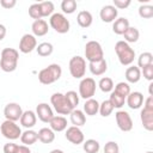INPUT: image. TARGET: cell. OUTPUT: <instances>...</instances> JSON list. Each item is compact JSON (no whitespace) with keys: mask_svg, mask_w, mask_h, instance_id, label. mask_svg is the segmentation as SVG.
I'll use <instances>...</instances> for the list:
<instances>
[{"mask_svg":"<svg viewBox=\"0 0 153 153\" xmlns=\"http://www.w3.org/2000/svg\"><path fill=\"white\" fill-rule=\"evenodd\" d=\"M19 60V53L14 48H5L0 53V68L6 72L11 73L17 69Z\"/></svg>","mask_w":153,"mask_h":153,"instance_id":"cell-1","label":"cell"},{"mask_svg":"<svg viewBox=\"0 0 153 153\" xmlns=\"http://www.w3.org/2000/svg\"><path fill=\"white\" fill-rule=\"evenodd\" d=\"M115 51L122 66H130L135 59V50L124 41H118L115 44Z\"/></svg>","mask_w":153,"mask_h":153,"instance_id":"cell-2","label":"cell"},{"mask_svg":"<svg viewBox=\"0 0 153 153\" xmlns=\"http://www.w3.org/2000/svg\"><path fill=\"white\" fill-rule=\"evenodd\" d=\"M62 75V68L57 63H51L48 67L43 68L38 73V81L43 85H50L57 81Z\"/></svg>","mask_w":153,"mask_h":153,"instance_id":"cell-3","label":"cell"},{"mask_svg":"<svg viewBox=\"0 0 153 153\" xmlns=\"http://www.w3.org/2000/svg\"><path fill=\"white\" fill-rule=\"evenodd\" d=\"M140 118L143 128L148 131H152L153 130V97L152 96H148L147 99L145 100V105H143V109L141 110Z\"/></svg>","mask_w":153,"mask_h":153,"instance_id":"cell-4","label":"cell"},{"mask_svg":"<svg viewBox=\"0 0 153 153\" xmlns=\"http://www.w3.org/2000/svg\"><path fill=\"white\" fill-rule=\"evenodd\" d=\"M85 57L88 62H97L104 59V51L99 42L88 41L85 44Z\"/></svg>","mask_w":153,"mask_h":153,"instance_id":"cell-5","label":"cell"},{"mask_svg":"<svg viewBox=\"0 0 153 153\" xmlns=\"http://www.w3.org/2000/svg\"><path fill=\"white\" fill-rule=\"evenodd\" d=\"M49 25L57 33H67L71 29V23L63 13H53L49 18Z\"/></svg>","mask_w":153,"mask_h":153,"instance_id":"cell-6","label":"cell"},{"mask_svg":"<svg viewBox=\"0 0 153 153\" xmlns=\"http://www.w3.org/2000/svg\"><path fill=\"white\" fill-rule=\"evenodd\" d=\"M50 103L54 108V110L59 114V115H69L71 111L73 110L71 108V105L68 104L65 94L56 92L50 97Z\"/></svg>","mask_w":153,"mask_h":153,"instance_id":"cell-7","label":"cell"},{"mask_svg":"<svg viewBox=\"0 0 153 153\" xmlns=\"http://www.w3.org/2000/svg\"><path fill=\"white\" fill-rule=\"evenodd\" d=\"M69 73L74 79H82L86 73V60L81 56H73L69 60Z\"/></svg>","mask_w":153,"mask_h":153,"instance_id":"cell-8","label":"cell"},{"mask_svg":"<svg viewBox=\"0 0 153 153\" xmlns=\"http://www.w3.org/2000/svg\"><path fill=\"white\" fill-rule=\"evenodd\" d=\"M0 133L4 135V137L13 141V140H17L22 135V129L20 127L13 122V121H8V120H5L1 126H0Z\"/></svg>","mask_w":153,"mask_h":153,"instance_id":"cell-9","label":"cell"},{"mask_svg":"<svg viewBox=\"0 0 153 153\" xmlns=\"http://www.w3.org/2000/svg\"><path fill=\"white\" fill-rule=\"evenodd\" d=\"M96 87L97 85L93 78H82L79 84V97L84 98L85 100L92 98L96 93Z\"/></svg>","mask_w":153,"mask_h":153,"instance_id":"cell-10","label":"cell"},{"mask_svg":"<svg viewBox=\"0 0 153 153\" xmlns=\"http://www.w3.org/2000/svg\"><path fill=\"white\" fill-rule=\"evenodd\" d=\"M115 118H116L117 127L122 131H130L133 129V120H131L130 115L127 111H124V110L116 111Z\"/></svg>","mask_w":153,"mask_h":153,"instance_id":"cell-11","label":"cell"},{"mask_svg":"<svg viewBox=\"0 0 153 153\" xmlns=\"http://www.w3.org/2000/svg\"><path fill=\"white\" fill-rule=\"evenodd\" d=\"M22 115H23V109L18 103H8L4 108V116L8 121L17 122L20 120Z\"/></svg>","mask_w":153,"mask_h":153,"instance_id":"cell-12","label":"cell"},{"mask_svg":"<svg viewBox=\"0 0 153 153\" xmlns=\"http://www.w3.org/2000/svg\"><path fill=\"white\" fill-rule=\"evenodd\" d=\"M37 47V39L32 33H25L19 41V50L23 54H29L33 51Z\"/></svg>","mask_w":153,"mask_h":153,"instance_id":"cell-13","label":"cell"},{"mask_svg":"<svg viewBox=\"0 0 153 153\" xmlns=\"http://www.w3.org/2000/svg\"><path fill=\"white\" fill-rule=\"evenodd\" d=\"M66 139L72 142L73 145H80L85 141V136H84V133L82 130L79 128V127H75V126H72V127H68L66 129V134H65Z\"/></svg>","mask_w":153,"mask_h":153,"instance_id":"cell-14","label":"cell"},{"mask_svg":"<svg viewBox=\"0 0 153 153\" xmlns=\"http://www.w3.org/2000/svg\"><path fill=\"white\" fill-rule=\"evenodd\" d=\"M36 116L44 123H49L50 120L54 117V112L51 106L48 103H39L36 106Z\"/></svg>","mask_w":153,"mask_h":153,"instance_id":"cell-15","label":"cell"},{"mask_svg":"<svg viewBox=\"0 0 153 153\" xmlns=\"http://www.w3.org/2000/svg\"><path fill=\"white\" fill-rule=\"evenodd\" d=\"M118 10L112 5H105L102 7L99 12V17L104 23H114L117 19Z\"/></svg>","mask_w":153,"mask_h":153,"instance_id":"cell-16","label":"cell"},{"mask_svg":"<svg viewBox=\"0 0 153 153\" xmlns=\"http://www.w3.org/2000/svg\"><path fill=\"white\" fill-rule=\"evenodd\" d=\"M126 103L127 105L133 109V110H136V109H140L143 104V94L139 91H134V92H130L127 97H126Z\"/></svg>","mask_w":153,"mask_h":153,"instance_id":"cell-17","label":"cell"},{"mask_svg":"<svg viewBox=\"0 0 153 153\" xmlns=\"http://www.w3.org/2000/svg\"><path fill=\"white\" fill-rule=\"evenodd\" d=\"M31 31L32 35L36 37H42L45 36L49 31V25L44 19H38V20H33L32 25H31Z\"/></svg>","mask_w":153,"mask_h":153,"instance_id":"cell-18","label":"cell"},{"mask_svg":"<svg viewBox=\"0 0 153 153\" xmlns=\"http://www.w3.org/2000/svg\"><path fill=\"white\" fill-rule=\"evenodd\" d=\"M20 124L26 128V129H31L32 127H35L36 122H37V116H36V112H33L32 110H26V111H23V115L20 117Z\"/></svg>","mask_w":153,"mask_h":153,"instance_id":"cell-19","label":"cell"},{"mask_svg":"<svg viewBox=\"0 0 153 153\" xmlns=\"http://www.w3.org/2000/svg\"><path fill=\"white\" fill-rule=\"evenodd\" d=\"M49 124H50V129L54 133L55 131H57V133L63 131L67 129V120H66V117H63L61 115H57V116L54 115V117L50 120Z\"/></svg>","mask_w":153,"mask_h":153,"instance_id":"cell-20","label":"cell"},{"mask_svg":"<svg viewBox=\"0 0 153 153\" xmlns=\"http://www.w3.org/2000/svg\"><path fill=\"white\" fill-rule=\"evenodd\" d=\"M88 69L93 75L99 76V75H103L106 72L108 63H106L105 59H103L100 61H97V62H88Z\"/></svg>","mask_w":153,"mask_h":153,"instance_id":"cell-21","label":"cell"},{"mask_svg":"<svg viewBox=\"0 0 153 153\" xmlns=\"http://www.w3.org/2000/svg\"><path fill=\"white\" fill-rule=\"evenodd\" d=\"M124 76H126V80L130 84H136L140 79H141V71L137 66H130L126 69V73H124Z\"/></svg>","mask_w":153,"mask_h":153,"instance_id":"cell-22","label":"cell"},{"mask_svg":"<svg viewBox=\"0 0 153 153\" xmlns=\"http://www.w3.org/2000/svg\"><path fill=\"white\" fill-rule=\"evenodd\" d=\"M76 22L79 24V26L86 29V27H90L92 25V22H93V17L91 14V12L86 11V10H82L78 13L76 16Z\"/></svg>","mask_w":153,"mask_h":153,"instance_id":"cell-23","label":"cell"},{"mask_svg":"<svg viewBox=\"0 0 153 153\" xmlns=\"http://www.w3.org/2000/svg\"><path fill=\"white\" fill-rule=\"evenodd\" d=\"M69 118H71L72 124L75 127H81L86 123V115L84 114L82 110H79V109L72 110L69 114Z\"/></svg>","mask_w":153,"mask_h":153,"instance_id":"cell-24","label":"cell"},{"mask_svg":"<svg viewBox=\"0 0 153 153\" xmlns=\"http://www.w3.org/2000/svg\"><path fill=\"white\" fill-rule=\"evenodd\" d=\"M129 20L126 18V17H121V18H117L114 23H112V31L116 33V35H123L124 31L129 27Z\"/></svg>","mask_w":153,"mask_h":153,"instance_id":"cell-25","label":"cell"},{"mask_svg":"<svg viewBox=\"0 0 153 153\" xmlns=\"http://www.w3.org/2000/svg\"><path fill=\"white\" fill-rule=\"evenodd\" d=\"M98 111H99L98 100H96L93 98L86 99V102L84 104V114L87 115V116H94V115L98 114Z\"/></svg>","mask_w":153,"mask_h":153,"instance_id":"cell-26","label":"cell"},{"mask_svg":"<svg viewBox=\"0 0 153 153\" xmlns=\"http://www.w3.org/2000/svg\"><path fill=\"white\" fill-rule=\"evenodd\" d=\"M37 140H38L37 131H35V130H32V129H26V130L23 131L22 135H20V141H22V143L25 145V146H31V145H33Z\"/></svg>","mask_w":153,"mask_h":153,"instance_id":"cell-27","label":"cell"},{"mask_svg":"<svg viewBox=\"0 0 153 153\" xmlns=\"http://www.w3.org/2000/svg\"><path fill=\"white\" fill-rule=\"evenodd\" d=\"M38 140L42 143H51L55 140V133L50 128H42L37 131Z\"/></svg>","mask_w":153,"mask_h":153,"instance_id":"cell-28","label":"cell"},{"mask_svg":"<svg viewBox=\"0 0 153 153\" xmlns=\"http://www.w3.org/2000/svg\"><path fill=\"white\" fill-rule=\"evenodd\" d=\"M123 37H124V42H127L128 44H129V43H135V42H137V39H139V37H140V32H139V30H137L136 27L129 26V27L124 31Z\"/></svg>","mask_w":153,"mask_h":153,"instance_id":"cell-29","label":"cell"},{"mask_svg":"<svg viewBox=\"0 0 153 153\" xmlns=\"http://www.w3.org/2000/svg\"><path fill=\"white\" fill-rule=\"evenodd\" d=\"M149 65H153V55L152 53L149 51H145V53H141L137 57V67L140 69L149 66Z\"/></svg>","mask_w":153,"mask_h":153,"instance_id":"cell-30","label":"cell"},{"mask_svg":"<svg viewBox=\"0 0 153 153\" xmlns=\"http://www.w3.org/2000/svg\"><path fill=\"white\" fill-rule=\"evenodd\" d=\"M53 50H54V47L51 43L49 42H42L39 43L37 47H36V51L39 56L42 57H45V56H49L53 54Z\"/></svg>","mask_w":153,"mask_h":153,"instance_id":"cell-31","label":"cell"},{"mask_svg":"<svg viewBox=\"0 0 153 153\" xmlns=\"http://www.w3.org/2000/svg\"><path fill=\"white\" fill-rule=\"evenodd\" d=\"M82 148L86 153H98L100 149V145L94 139H88L82 142Z\"/></svg>","mask_w":153,"mask_h":153,"instance_id":"cell-32","label":"cell"},{"mask_svg":"<svg viewBox=\"0 0 153 153\" xmlns=\"http://www.w3.org/2000/svg\"><path fill=\"white\" fill-rule=\"evenodd\" d=\"M109 102L111 103V105L114 106V109H121L124 103H126V98L122 97L121 94L116 93L114 90L110 92V98H109Z\"/></svg>","mask_w":153,"mask_h":153,"instance_id":"cell-33","label":"cell"},{"mask_svg":"<svg viewBox=\"0 0 153 153\" xmlns=\"http://www.w3.org/2000/svg\"><path fill=\"white\" fill-rule=\"evenodd\" d=\"M114 86H115V85H114V81H112V79L109 78V76L102 78V79L99 80V82H98V87H99L100 91L104 92V93L111 92V91L114 90Z\"/></svg>","mask_w":153,"mask_h":153,"instance_id":"cell-34","label":"cell"},{"mask_svg":"<svg viewBox=\"0 0 153 153\" xmlns=\"http://www.w3.org/2000/svg\"><path fill=\"white\" fill-rule=\"evenodd\" d=\"M39 4V8H41V14H42V18L43 17H50L53 13H54V4L51 1H41L38 2Z\"/></svg>","mask_w":153,"mask_h":153,"instance_id":"cell-35","label":"cell"},{"mask_svg":"<svg viewBox=\"0 0 153 153\" xmlns=\"http://www.w3.org/2000/svg\"><path fill=\"white\" fill-rule=\"evenodd\" d=\"M76 1L75 0H63L61 2V10L66 14H72L76 10Z\"/></svg>","mask_w":153,"mask_h":153,"instance_id":"cell-36","label":"cell"},{"mask_svg":"<svg viewBox=\"0 0 153 153\" xmlns=\"http://www.w3.org/2000/svg\"><path fill=\"white\" fill-rule=\"evenodd\" d=\"M114 91L116 92V93H118V94H121L122 97H127L129 93H130V86H129V84L128 82H124V81H120V82H117L115 86H114Z\"/></svg>","mask_w":153,"mask_h":153,"instance_id":"cell-37","label":"cell"},{"mask_svg":"<svg viewBox=\"0 0 153 153\" xmlns=\"http://www.w3.org/2000/svg\"><path fill=\"white\" fill-rule=\"evenodd\" d=\"M114 111V106L111 105V103L109 102V99L106 100H103L100 104H99V114L103 116V117H108L111 115V112Z\"/></svg>","mask_w":153,"mask_h":153,"instance_id":"cell-38","label":"cell"},{"mask_svg":"<svg viewBox=\"0 0 153 153\" xmlns=\"http://www.w3.org/2000/svg\"><path fill=\"white\" fill-rule=\"evenodd\" d=\"M65 97H66L68 104L71 105V108H72L73 110L76 109V106H78V104H79V94H78L75 91H68V92L65 93Z\"/></svg>","mask_w":153,"mask_h":153,"instance_id":"cell-39","label":"cell"},{"mask_svg":"<svg viewBox=\"0 0 153 153\" xmlns=\"http://www.w3.org/2000/svg\"><path fill=\"white\" fill-rule=\"evenodd\" d=\"M139 16L143 19H149L153 17V6L151 5H141L139 7Z\"/></svg>","mask_w":153,"mask_h":153,"instance_id":"cell-40","label":"cell"},{"mask_svg":"<svg viewBox=\"0 0 153 153\" xmlns=\"http://www.w3.org/2000/svg\"><path fill=\"white\" fill-rule=\"evenodd\" d=\"M29 16L35 19V20H38V19H42V14H41V8H39V4L36 2V4H32L30 7H29Z\"/></svg>","mask_w":153,"mask_h":153,"instance_id":"cell-41","label":"cell"},{"mask_svg":"<svg viewBox=\"0 0 153 153\" xmlns=\"http://www.w3.org/2000/svg\"><path fill=\"white\" fill-rule=\"evenodd\" d=\"M104 153H120V146L116 141H109L103 148Z\"/></svg>","mask_w":153,"mask_h":153,"instance_id":"cell-42","label":"cell"},{"mask_svg":"<svg viewBox=\"0 0 153 153\" xmlns=\"http://www.w3.org/2000/svg\"><path fill=\"white\" fill-rule=\"evenodd\" d=\"M140 71H141V74H143V78L146 80H148V81L153 80V65H149V66H147Z\"/></svg>","mask_w":153,"mask_h":153,"instance_id":"cell-43","label":"cell"},{"mask_svg":"<svg viewBox=\"0 0 153 153\" xmlns=\"http://www.w3.org/2000/svg\"><path fill=\"white\" fill-rule=\"evenodd\" d=\"M130 5V0H114V7H116L117 10H124Z\"/></svg>","mask_w":153,"mask_h":153,"instance_id":"cell-44","label":"cell"},{"mask_svg":"<svg viewBox=\"0 0 153 153\" xmlns=\"http://www.w3.org/2000/svg\"><path fill=\"white\" fill-rule=\"evenodd\" d=\"M18 146L19 145H17V143L7 142L4 145V153H16L18 149Z\"/></svg>","mask_w":153,"mask_h":153,"instance_id":"cell-45","label":"cell"},{"mask_svg":"<svg viewBox=\"0 0 153 153\" xmlns=\"http://www.w3.org/2000/svg\"><path fill=\"white\" fill-rule=\"evenodd\" d=\"M0 5L6 8V10H10V8H13L16 5H17V1L16 0H0Z\"/></svg>","mask_w":153,"mask_h":153,"instance_id":"cell-46","label":"cell"},{"mask_svg":"<svg viewBox=\"0 0 153 153\" xmlns=\"http://www.w3.org/2000/svg\"><path fill=\"white\" fill-rule=\"evenodd\" d=\"M16 153H31V151H30L29 146L20 145V146H18V149H17V152H16Z\"/></svg>","mask_w":153,"mask_h":153,"instance_id":"cell-47","label":"cell"},{"mask_svg":"<svg viewBox=\"0 0 153 153\" xmlns=\"http://www.w3.org/2000/svg\"><path fill=\"white\" fill-rule=\"evenodd\" d=\"M5 36H6V26L0 24V42L5 38Z\"/></svg>","mask_w":153,"mask_h":153,"instance_id":"cell-48","label":"cell"},{"mask_svg":"<svg viewBox=\"0 0 153 153\" xmlns=\"http://www.w3.org/2000/svg\"><path fill=\"white\" fill-rule=\"evenodd\" d=\"M50 153H63V152H62L61 149H53Z\"/></svg>","mask_w":153,"mask_h":153,"instance_id":"cell-49","label":"cell"},{"mask_svg":"<svg viewBox=\"0 0 153 153\" xmlns=\"http://www.w3.org/2000/svg\"><path fill=\"white\" fill-rule=\"evenodd\" d=\"M146 153H153V152H151V151H148V152H146Z\"/></svg>","mask_w":153,"mask_h":153,"instance_id":"cell-50","label":"cell"}]
</instances>
